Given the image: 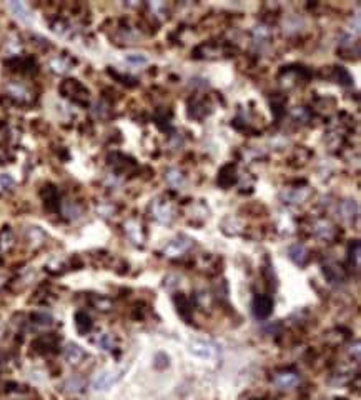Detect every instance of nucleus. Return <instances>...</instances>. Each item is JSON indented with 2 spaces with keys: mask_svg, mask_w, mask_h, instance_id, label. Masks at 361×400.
Segmentation results:
<instances>
[{
  "mask_svg": "<svg viewBox=\"0 0 361 400\" xmlns=\"http://www.w3.org/2000/svg\"><path fill=\"white\" fill-rule=\"evenodd\" d=\"M127 59L130 62H135V64H143V62H145V59H143V57H140V59H139V57H131L130 55V57H127Z\"/></svg>",
  "mask_w": 361,
  "mask_h": 400,
  "instance_id": "obj_14",
  "label": "nucleus"
},
{
  "mask_svg": "<svg viewBox=\"0 0 361 400\" xmlns=\"http://www.w3.org/2000/svg\"><path fill=\"white\" fill-rule=\"evenodd\" d=\"M341 400H345V398H341Z\"/></svg>",
  "mask_w": 361,
  "mask_h": 400,
  "instance_id": "obj_15",
  "label": "nucleus"
},
{
  "mask_svg": "<svg viewBox=\"0 0 361 400\" xmlns=\"http://www.w3.org/2000/svg\"><path fill=\"white\" fill-rule=\"evenodd\" d=\"M288 255H290V259L293 260L296 265H300V267L305 265L306 260H308V250L303 247V245H300V244L291 245L290 250H288Z\"/></svg>",
  "mask_w": 361,
  "mask_h": 400,
  "instance_id": "obj_7",
  "label": "nucleus"
},
{
  "mask_svg": "<svg viewBox=\"0 0 361 400\" xmlns=\"http://www.w3.org/2000/svg\"><path fill=\"white\" fill-rule=\"evenodd\" d=\"M125 374V370H107V372H102L97 379L94 380V390L97 392H103V390H108L112 385H115L117 382L122 379Z\"/></svg>",
  "mask_w": 361,
  "mask_h": 400,
  "instance_id": "obj_1",
  "label": "nucleus"
},
{
  "mask_svg": "<svg viewBox=\"0 0 361 400\" xmlns=\"http://www.w3.org/2000/svg\"><path fill=\"white\" fill-rule=\"evenodd\" d=\"M77 327L82 334H87L88 330L92 329V322H90V317L87 315L85 312H78L77 313Z\"/></svg>",
  "mask_w": 361,
  "mask_h": 400,
  "instance_id": "obj_9",
  "label": "nucleus"
},
{
  "mask_svg": "<svg viewBox=\"0 0 361 400\" xmlns=\"http://www.w3.org/2000/svg\"><path fill=\"white\" fill-rule=\"evenodd\" d=\"M10 245H12V233L9 230L2 232V235H0V249L2 250H7Z\"/></svg>",
  "mask_w": 361,
  "mask_h": 400,
  "instance_id": "obj_12",
  "label": "nucleus"
},
{
  "mask_svg": "<svg viewBox=\"0 0 361 400\" xmlns=\"http://www.w3.org/2000/svg\"><path fill=\"white\" fill-rule=\"evenodd\" d=\"M190 247V240L188 238H176L173 240V242H170L167 247H165V255H168V257H176V255H180L183 254L185 250Z\"/></svg>",
  "mask_w": 361,
  "mask_h": 400,
  "instance_id": "obj_5",
  "label": "nucleus"
},
{
  "mask_svg": "<svg viewBox=\"0 0 361 400\" xmlns=\"http://www.w3.org/2000/svg\"><path fill=\"white\" fill-rule=\"evenodd\" d=\"M10 10L15 14L17 19H20V20H24V22H28L30 20V12L27 10V7L24 4H19V2H15V4H10L9 5Z\"/></svg>",
  "mask_w": 361,
  "mask_h": 400,
  "instance_id": "obj_8",
  "label": "nucleus"
},
{
  "mask_svg": "<svg viewBox=\"0 0 361 400\" xmlns=\"http://www.w3.org/2000/svg\"><path fill=\"white\" fill-rule=\"evenodd\" d=\"M190 352L202 360H211L216 357V347L206 340H193L190 344Z\"/></svg>",
  "mask_w": 361,
  "mask_h": 400,
  "instance_id": "obj_2",
  "label": "nucleus"
},
{
  "mask_svg": "<svg viewBox=\"0 0 361 400\" xmlns=\"http://www.w3.org/2000/svg\"><path fill=\"white\" fill-rule=\"evenodd\" d=\"M64 355H65V360L68 364H72V365H77L80 364L83 360L85 357V352L80 348L77 344H68L65 347V352H64Z\"/></svg>",
  "mask_w": 361,
  "mask_h": 400,
  "instance_id": "obj_6",
  "label": "nucleus"
},
{
  "mask_svg": "<svg viewBox=\"0 0 361 400\" xmlns=\"http://www.w3.org/2000/svg\"><path fill=\"white\" fill-rule=\"evenodd\" d=\"M140 228H142V227L133 225V224H128V225H127V233H128V237H130L131 240H133L135 244H142V240H143Z\"/></svg>",
  "mask_w": 361,
  "mask_h": 400,
  "instance_id": "obj_11",
  "label": "nucleus"
},
{
  "mask_svg": "<svg viewBox=\"0 0 361 400\" xmlns=\"http://www.w3.org/2000/svg\"><path fill=\"white\" fill-rule=\"evenodd\" d=\"M97 345H99L102 350H112L113 348V339L110 335H107V334H102L97 337Z\"/></svg>",
  "mask_w": 361,
  "mask_h": 400,
  "instance_id": "obj_10",
  "label": "nucleus"
},
{
  "mask_svg": "<svg viewBox=\"0 0 361 400\" xmlns=\"http://www.w3.org/2000/svg\"><path fill=\"white\" fill-rule=\"evenodd\" d=\"M65 387H67V390H70V392H78L80 388L83 387V382L80 379H70L65 384Z\"/></svg>",
  "mask_w": 361,
  "mask_h": 400,
  "instance_id": "obj_13",
  "label": "nucleus"
},
{
  "mask_svg": "<svg viewBox=\"0 0 361 400\" xmlns=\"http://www.w3.org/2000/svg\"><path fill=\"white\" fill-rule=\"evenodd\" d=\"M273 385L278 387L280 390H290V388H295L298 384H300V377H298L295 372H278L273 375Z\"/></svg>",
  "mask_w": 361,
  "mask_h": 400,
  "instance_id": "obj_3",
  "label": "nucleus"
},
{
  "mask_svg": "<svg viewBox=\"0 0 361 400\" xmlns=\"http://www.w3.org/2000/svg\"><path fill=\"white\" fill-rule=\"evenodd\" d=\"M273 310V299L270 295H258L253 300V313L256 318H266Z\"/></svg>",
  "mask_w": 361,
  "mask_h": 400,
  "instance_id": "obj_4",
  "label": "nucleus"
}]
</instances>
